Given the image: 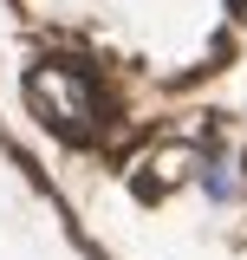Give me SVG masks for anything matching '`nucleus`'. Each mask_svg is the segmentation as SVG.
Listing matches in <instances>:
<instances>
[{
    "mask_svg": "<svg viewBox=\"0 0 247 260\" xmlns=\"http://www.w3.org/2000/svg\"><path fill=\"white\" fill-rule=\"evenodd\" d=\"M26 98H33V111L59 130V137H91V130L104 124V91H98L91 72L72 65V59L33 65L26 72Z\"/></svg>",
    "mask_w": 247,
    "mask_h": 260,
    "instance_id": "f257e3e1",
    "label": "nucleus"
},
{
    "mask_svg": "<svg viewBox=\"0 0 247 260\" xmlns=\"http://www.w3.org/2000/svg\"><path fill=\"white\" fill-rule=\"evenodd\" d=\"M189 189L202 195V208H241L247 202V156L234 143H215V150H202V156H189Z\"/></svg>",
    "mask_w": 247,
    "mask_h": 260,
    "instance_id": "f03ea898",
    "label": "nucleus"
}]
</instances>
